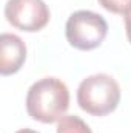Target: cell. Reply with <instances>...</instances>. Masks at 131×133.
I'll return each mask as SVG.
<instances>
[{
    "label": "cell",
    "instance_id": "7a4b0ae2",
    "mask_svg": "<svg viewBox=\"0 0 131 133\" xmlns=\"http://www.w3.org/2000/svg\"><path fill=\"white\" fill-rule=\"evenodd\" d=\"M119 102L120 87L117 81L106 73L91 74L79 84L77 104L91 116H106L113 113Z\"/></svg>",
    "mask_w": 131,
    "mask_h": 133
},
{
    "label": "cell",
    "instance_id": "3957f363",
    "mask_svg": "<svg viewBox=\"0 0 131 133\" xmlns=\"http://www.w3.org/2000/svg\"><path fill=\"white\" fill-rule=\"evenodd\" d=\"M108 34V23L94 11L80 9L72 12L65 25V36L71 46L80 51H91L102 45Z\"/></svg>",
    "mask_w": 131,
    "mask_h": 133
},
{
    "label": "cell",
    "instance_id": "ba28073f",
    "mask_svg": "<svg viewBox=\"0 0 131 133\" xmlns=\"http://www.w3.org/2000/svg\"><path fill=\"white\" fill-rule=\"evenodd\" d=\"M125 33H127V39L131 43V9L125 14Z\"/></svg>",
    "mask_w": 131,
    "mask_h": 133
},
{
    "label": "cell",
    "instance_id": "5b68a950",
    "mask_svg": "<svg viewBox=\"0 0 131 133\" xmlns=\"http://www.w3.org/2000/svg\"><path fill=\"white\" fill-rule=\"evenodd\" d=\"M26 59L25 42L11 33H3L0 36V74L9 76L17 73Z\"/></svg>",
    "mask_w": 131,
    "mask_h": 133
},
{
    "label": "cell",
    "instance_id": "277c9868",
    "mask_svg": "<svg viewBox=\"0 0 131 133\" xmlns=\"http://www.w3.org/2000/svg\"><path fill=\"white\" fill-rule=\"evenodd\" d=\"M5 17L9 25L20 31L37 33L49 22V8L43 0H8Z\"/></svg>",
    "mask_w": 131,
    "mask_h": 133
},
{
    "label": "cell",
    "instance_id": "52a82bcc",
    "mask_svg": "<svg viewBox=\"0 0 131 133\" xmlns=\"http://www.w3.org/2000/svg\"><path fill=\"white\" fill-rule=\"evenodd\" d=\"M97 2L103 9H106L113 14L125 16L131 9V0H97Z\"/></svg>",
    "mask_w": 131,
    "mask_h": 133
},
{
    "label": "cell",
    "instance_id": "6da1fadb",
    "mask_svg": "<svg viewBox=\"0 0 131 133\" xmlns=\"http://www.w3.org/2000/svg\"><path fill=\"white\" fill-rule=\"evenodd\" d=\"M69 107V90L57 77H43L34 82L26 93V111L42 124L59 122Z\"/></svg>",
    "mask_w": 131,
    "mask_h": 133
},
{
    "label": "cell",
    "instance_id": "8992f818",
    "mask_svg": "<svg viewBox=\"0 0 131 133\" xmlns=\"http://www.w3.org/2000/svg\"><path fill=\"white\" fill-rule=\"evenodd\" d=\"M57 133H93L90 125L76 115H65L57 122Z\"/></svg>",
    "mask_w": 131,
    "mask_h": 133
},
{
    "label": "cell",
    "instance_id": "9c48e42d",
    "mask_svg": "<svg viewBox=\"0 0 131 133\" xmlns=\"http://www.w3.org/2000/svg\"><path fill=\"white\" fill-rule=\"evenodd\" d=\"M16 133H39V132H35L33 129H20V130H17Z\"/></svg>",
    "mask_w": 131,
    "mask_h": 133
}]
</instances>
